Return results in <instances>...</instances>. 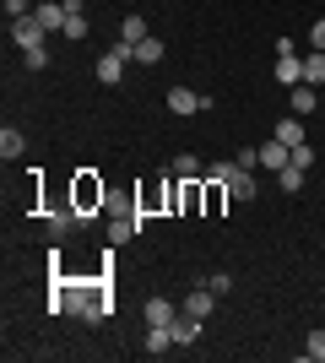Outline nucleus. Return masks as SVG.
<instances>
[{
	"label": "nucleus",
	"mask_w": 325,
	"mask_h": 363,
	"mask_svg": "<svg viewBox=\"0 0 325 363\" xmlns=\"http://www.w3.org/2000/svg\"><path fill=\"white\" fill-rule=\"evenodd\" d=\"M293 163H298V168H309V163H314V147H309V141H304V147H293Z\"/></svg>",
	"instance_id": "bb28decb"
},
{
	"label": "nucleus",
	"mask_w": 325,
	"mask_h": 363,
	"mask_svg": "<svg viewBox=\"0 0 325 363\" xmlns=\"http://www.w3.org/2000/svg\"><path fill=\"white\" fill-rule=\"evenodd\" d=\"M11 44H22V49H38V44H49V33L38 28V16H22V22H11Z\"/></svg>",
	"instance_id": "39448f33"
},
{
	"label": "nucleus",
	"mask_w": 325,
	"mask_h": 363,
	"mask_svg": "<svg viewBox=\"0 0 325 363\" xmlns=\"http://www.w3.org/2000/svg\"><path fill=\"white\" fill-rule=\"evenodd\" d=\"M287 163H293V147H282V141L271 136V141H266V147H261V168H271V174H282V168H287Z\"/></svg>",
	"instance_id": "6e6552de"
},
{
	"label": "nucleus",
	"mask_w": 325,
	"mask_h": 363,
	"mask_svg": "<svg viewBox=\"0 0 325 363\" xmlns=\"http://www.w3.org/2000/svg\"><path fill=\"white\" fill-rule=\"evenodd\" d=\"M103 201H108L103 179H98V174H76V184H71V206L81 212V223H87V212H98Z\"/></svg>",
	"instance_id": "f257e3e1"
},
{
	"label": "nucleus",
	"mask_w": 325,
	"mask_h": 363,
	"mask_svg": "<svg viewBox=\"0 0 325 363\" xmlns=\"http://www.w3.org/2000/svg\"><path fill=\"white\" fill-rule=\"evenodd\" d=\"M277 184L287 190V196H293V190H304V168H298V163H287V168L277 174Z\"/></svg>",
	"instance_id": "412c9836"
},
{
	"label": "nucleus",
	"mask_w": 325,
	"mask_h": 363,
	"mask_svg": "<svg viewBox=\"0 0 325 363\" xmlns=\"http://www.w3.org/2000/svg\"><path fill=\"white\" fill-rule=\"evenodd\" d=\"M130 233H141V217H136V212H125V217H114V223H108V244H125Z\"/></svg>",
	"instance_id": "4468645a"
},
{
	"label": "nucleus",
	"mask_w": 325,
	"mask_h": 363,
	"mask_svg": "<svg viewBox=\"0 0 325 363\" xmlns=\"http://www.w3.org/2000/svg\"><path fill=\"white\" fill-rule=\"evenodd\" d=\"M141 309H147V325H173L179 320V303H169V298H147Z\"/></svg>",
	"instance_id": "1a4fd4ad"
},
{
	"label": "nucleus",
	"mask_w": 325,
	"mask_h": 363,
	"mask_svg": "<svg viewBox=\"0 0 325 363\" xmlns=\"http://www.w3.org/2000/svg\"><path fill=\"white\" fill-rule=\"evenodd\" d=\"M206 288H212V293H217V298H222V293H228V288H233V277H228V272H217V277H212V282H206Z\"/></svg>",
	"instance_id": "a878e982"
},
{
	"label": "nucleus",
	"mask_w": 325,
	"mask_h": 363,
	"mask_svg": "<svg viewBox=\"0 0 325 363\" xmlns=\"http://www.w3.org/2000/svg\"><path fill=\"white\" fill-rule=\"evenodd\" d=\"M136 60V44H114V49H103L98 55V82L103 87H120V76H125V65Z\"/></svg>",
	"instance_id": "f03ea898"
},
{
	"label": "nucleus",
	"mask_w": 325,
	"mask_h": 363,
	"mask_svg": "<svg viewBox=\"0 0 325 363\" xmlns=\"http://www.w3.org/2000/svg\"><path fill=\"white\" fill-rule=\"evenodd\" d=\"M136 60H141V65H157V60H163V44H157L152 33H147V38L136 44Z\"/></svg>",
	"instance_id": "aec40b11"
},
{
	"label": "nucleus",
	"mask_w": 325,
	"mask_h": 363,
	"mask_svg": "<svg viewBox=\"0 0 325 363\" xmlns=\"http://www.w3.org/2000/svg\"><path fill=\"white\" fill-rule=\"evenodd\" d=\"M287 104H293V114L304 120V114H314V104H320V87H309V82H304V87H293V98H287Z\"/></svg>",
	"instance_id": "ddd939ff"
},
{
	"label": "nucleus",
	"mask_w": 325,
	"mask_h": 363,
	"mask_svg": "<svg viewBox=\"0 0 325 363\" xmlns=\"http://www.w3.org/2000/svg\"><path fill=\"white\" fill-rule=\"evenodd\" d=\"M22 147H28V141H22V130H11V125H6V130H0V157L11 163V157H22Z\"/></svg>",
	"instance_id": "f3484780"
},
{
	"label": "nucleus",
	"mask_w": 325,
	"mask_h": 363,
	"mask_svg": "<svg viewBox=\"0 0 325 363\" xmlns=\"http://www.w3.org/2000/svg\"><path fill=\"white\" fill-rule=\"evenodd\" d=\"M33 16H38V28L49 33V38H55V33H65V0H38V6H33Z\"/></svg>",
	"instance_id": "7ed1b4c3"
},
{
	"label": "nucleus",
	"mask_w": 325,
	"mask_h": 363,
	"mask_svg": "<svg viewBox=\"0 0 325 363\" xmlns=\"http://www.w3.org/2000/svg\"><path fill=\"white\" fill-rule=\"evenodd\" d=\"M233 163H239V168H261V147H244L239 157H233Z\"/></svg>",
	"instance_id": "393cba45"
},
{
	"label": "nucleus",
	"mask_w": 325,
	"mask_h": 363,
	"mask_svg": "<svg viewBox=\"0 0 325 363\" xmlns=\"http://www.w3.org/2000/svg\"><path fill=\"white\" fill-rule=\"evenodd\" d=\"M179 212H185V217L206 212V184L201 179H179Z\"/></svg>",
	"instance_id": "423d86ee"
},
{
	"label": "nucleus",
	"mask_w": 325,
	"mask_h": 363,
	"mask_svg": "<svg viewBox=\"0 0 325 363\" xmlns=\"http://www.w3.org/2000/svg\"><path fill=\"white\" fill-rule=\"evenodd\" d=\"M271 136H277L282 147H304V120H298V114H287V120H277V130H271Z\"/></svg>",
	"instance_id": "9b49d317"
},
{
	"label": "nucleus",
	"mask_w": 325,
	"mask_h": 363,
	"mask_svg": "<svg viewBox=\"0 0 325 363\" xmlns=\"http://www.w3.org/2000/svg\"><path fill=\"white\" fill-rule=\"evenodd\" d=\"M309 44H314V49H325V16L314 22V38H309Z\"/></svg>",
	"instance_id": "cd10ccee"
},
{
	"label": "nucleus",
	"mask_w": 325,
	"mask_h": 363,
	"mask_svg": "<svg viewBox=\"0 0 325 363\" xmlns=\"http://www.w3.org/2000/svg\"><path fill=\"white\" fill-rule=\"evenodd\" d=\"M222 184H228L233 201H255V196H261V184L249 179V168H239V163H228V179H222Z\"/></svg>",
	"instance_id": "20e7f679"
},
{
	"label": "nucleus",
	"mask_w": 325,
	"mask_h": 363,
	"mask_svg": "<svg viewBox=\"0 0 325 363\" xmlns=\"http://www.w3.org/2000/svg\"><path fill=\"white\" fill-rule=\"evenodd\" d=\"M141 347H147V352H169V347H173V331H169V325H152Z\"/></svg>",
	"instance_id": "a211bd4d"
},
{
	"label": "nucleus",
	"mask_w": 325,
	"mask_h": 363,
	"mask_svg": "<svg viewBox=\"0 0 325 363\" xmlns=\"http://www.w3.org/2000/svg\"><path fill=\"white\" fill-rule=\"evenodd\" d=\"M277 82L282 87H298V82H304V60H298V55H277Z\"/></svg>",
	"instance_id": "f8f14e48"
},
{
	"label": "nucleus",
	"mask_w": 325,
	"mask_h": 363,
	"mask_svg": "<svg viewBox=\"0 0 325 363\" xmlns=\"http://www.w3.org/2000/svg\"><path fill=\"white\" fill-rule=\"evenodd\" d=\"M22 65H28V71H44L49 65V49L38 44V49H22Z\"/></svg>",
	"instance_id": "5701e85b"
},
{
	"label": "nucleus",
	"mask_w": 325,
	"mask_h": 363,
	"mask_svg": "<svg viewBox=\"0 0 325 363\" xmlns=\"http://www.w3.org/2000/svg\"><path fill=\"white\" fill-rule=\"evenodd\" d=\"M179 309H185V315H195V320H206V315L217 309V293H212V288H195L185 303H179Z\"/></svg>",
	"instance_id": "9d476101"
},
{
	"label": "nucleus",
	"mask_w": 325,
	"mask_h": 363,
	"mask_svg": "<svg viewBox=\"0 0 325 363\" xmlns=\"http://www.w3.org/2000/svg\"><path fill=\"white\" fill-rule=\"evenodd\" d=\"M309 363H325V331H309V347H304Z\"/></svg>",
	"instance_id": "b1692460"
},
{
	"label": "nucleus",
	"mask_w": 325,
	"mask_h": 363,
	"mask_svg": "<svg viewBox=\"0 0 325 363\" xmlns=\"http://www.w3.org/2000/svg\"><path fill=\"white\" fill-rule=\"evenodd\" d=\"M169 174H179V179H201L206 168H201V157H195V152H179V157H173V168Z\"/></svg>",
	"instance_id": "2eb2a0df"
},
{
	"label": "nucleus",
	"mask_w": 325,
	"mask_h": 363,
	"mask_svg": "<svg viewBox=\"0 0 325 363\" xmlns=\"http://www.w3.org/2000/svg\"><path fill=\"white\" fill-rule=\"evenodd\" d=\"M169 108H173V114H201L206 98H201V92H190V87H169Z\"/></svg>",
	"instance_id": "0eeeda50"
},
{
	"label": "nucleus",
	"mask_w": 325,
	"mask_h": 363,
	"mask_svg": "<svg viewBox=\"0 0 325 363\" xmlns=\"http://www.w3.org/2000/svg\"><path fill=\"white\" fill-rule=\"evenodd\" d=\"M304 82H309V87L325 82V49H309V55H304Z\"/></svg>",
	"instance_id": "dca6fc26"
},
{
	"label": "nucleus",
	"mask_w": 325,
	"mask_h": 363,
	"mask_svg": "<svg viewBox=\"0 0 325 363\" xmlns=\"http://www.w3.org/2000/svg\"><path fill=\"white\" fill-rule=\"evenodd\" d=\"M141 38H147V22H141V16H125L120 22V44H141Z\"/></svg>",
	"instance_id": "6ab92c4d"
},
{
	"label": "nucleus",
	"mask_w": 325,
	"mask_h": 363,
	"mask_svg": "<svg viewBox=\"0 0 325 363\" xmlns=\"http://www.w3.org/2000/svg\"><path fill=\"white\" fill-rule=\"evenodd\" d=\"M65 38H87V11H71V16H65Z\"/></svg>",
	"instance_id": "4be33fe9"
}]
</instances>
